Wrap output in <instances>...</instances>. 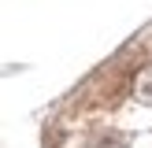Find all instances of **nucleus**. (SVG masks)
<instances>
[{
    "label": "nucleus",
    "instance_id": "nucleus-1",
    "mask_svg": "<svg viewBox=\"0 0 152 148\" xmlns=\"http://www.w3.org/2000/svg\"><path fill=\"white\" fill-rule=\"evenodd\" d=\"M134 96H137L141 104H148V107H152V63L137 70V78H134Z\"/></svg>",
    "mask_w": 152,
    "mask_h": 148
}]
</instances>
